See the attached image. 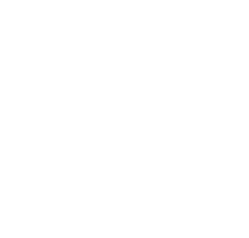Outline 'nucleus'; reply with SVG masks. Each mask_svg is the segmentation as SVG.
Instances as JSON below:
<instances>
[]
</instances>
